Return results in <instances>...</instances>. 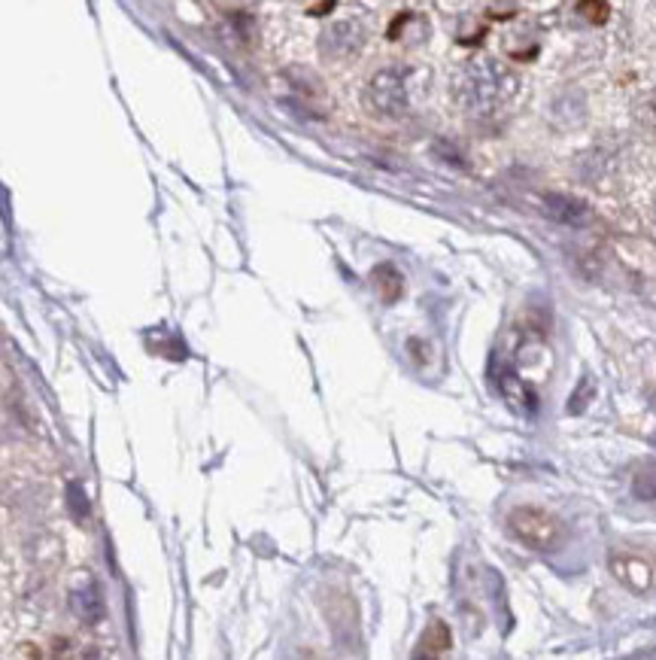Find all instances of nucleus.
Returning a JSON list of instances; mask_svg holds the SVG:
<instances>
[{
	"label": "nucleus",
	"mask_w": 656,
	"mask_h": 660,
	"mask_svg": "<svg viewBox=\"0 0 656 660\" xmlns=\"http://www.w3.org/2000/svg\"><path fill=\"white\" fill-rule=\"evenodd\" d=\"M517 77L495 58H474L459 71L453 95L469 116H489L514 97Z\"/></svg>",
	"instance_id": "obj_1"
},
{
	"label": "nucleus",
	"mask_w": 656,
	"mask_h": 660,
	"mask_svg": "<svg viewBox=\"0 0 656 660\" xmlns=\"http://www.w3.org/2000/svg\"><path fill=\"white\" fill-rule=\"evenodd\" d=\"M508 530L517 542H523L532 551H556L565 539V523L547 508L517 505L508 514Z\"/></svg>",
	"instance_id": "obj_2"
},
{
	"label": "nucleus",
	"mask_w": 656,
	"mask_h": 660,
	"mask_svg": "<svg viewBox=\"0 0 656 660\" xmlns=\"http://www.w3.org/2000/svg\"><path fill=\"white\" fill-rule=\"evenodd\" d=\"M365 97H368V107H371L377 116H386V119L404 116L407 107H411L407 79L398 67H383V71H377L371 82H368Z\"/></svg>",
	"instance_id": "obj_3"
},
{
	"label": "nucleus",
	"mask_w": 656,
	"mask_h": 660,
	"mask_svg": "<svg viewBox=\"0 0 656 660\" xmlns=\"http://www.w3.org/2000/svg\"><path fill=\"white\" fill-rule=\"evenodd\" d=\"M361 46H365V28L356 19H341L320 34V52L331 62L353 58Z\"/></svg>",
	"instance_id": "obj_4"
},
{
	"label": "nucleus",
	"mask_w": 656,
	"mask_h": 660,
	"mask_svg": "<svg viewBox=\"0 0 656 660\" xmlns=\"http://www.w3.org/2000/svg\"><path fill=\"white\" fill-rule=\"evenodd\" d=\"M541 210H544V216H550L553 222L569 226V229H580L590 222V207H586V201L575 198V195L547 192L544 198H541Z\"/></svg>",
	"instance_id": "obj_5"
},
{
	"label": "nucleus",
	"mask_w": 656,
	"mask_h": 660,
	"mask_svg": "<svg viewBox=\"0 0 656 660\" xmlns=\"http://www.w3.org/2000/svg\"><path fill=\"white\" fill-rule=\"evenodd\" d=\"M550 119H553L560 129H577L586 119V97L577 88H565L553 97L550 104Z\"/></svg>",
	"instance_id": "obj_6"
},
{
	"label": "nucleus",
	"mask_w": 656,
	"mask_h": 660,
	"mask_svg": "<svg viewBox=\"0 0 656 660\" xmlns=\"http://www.w3.org/2000/svg\"><path fill=\"white\" fill-rule=\"evenodd\" d=\"M71 609L77 618H82L86 624H95V621L104 618V597L97 590L95 581H86L82 588H77L71 594Z\"/></svg>",
	"instance_id": "obj_7"
},
{
	"label": "nucleus",
	"mask_w": 656,
	"mask_h": 660,
	"mask_svg": "<svg viewBox=\"0 0 656 660\" xmlns=\"http://www.w3.org/2000/svg\"><path fill=\"white\" fill-rule=\"evenodd\" d=\"M371 283H374V289L380 292V298L386 305L398 302V298H402V292H404V277H402L398 268H392V265H377L374 274H371Z\"/></svg>",
	"instance_id": "obj_8"
},
{
	"label": "nucleus",
	"mask_w": 656,
	"mask_h": 660,
	"mask_svg": "<svg viewBox=\"0 0 656 660\" xmlns=\"http://www.w3.org/2000/svg\"><path fill=\"white\" fill-rule=\"evenodd\" d=\"M610 569H614L617 579H620L623 584H629L632 590H644L647 584H651V572H647V566L638 564V560L614 557L610 560Z\"/></svg>",
	"instance_id": "obj_9"
},
{
	"label": "nucleus",
	"mask_w": 656,
	"mask_h": 660,
	"mask_svg": "<svg viewBox=\"0 0 656 660\" xmlns=\"http://www.w3.org/2000/svg\"><path fill=\"white\" fill-rule=\"evenodd\" d=\"M632 493H635V499L641 502L656 499V463H647V466H641L635 472V478H632Z\"/></svg>",
	"instance_id": "obj_10"
},
{
	"label": "nucleus",
	"mask_w": 656,
	"mask_h": 660,
	"mask_svg": "<svg viewBox=\"0 0 656 660\" xmlns=\"http://www.w3.org/2000/svg\"><path fill=\"white\" fill-rule=\"evenodd\" d=\"M419 645H422L419 655H441V651H447V645H450V630L444 627L441 621H432Z\"/></svg>",
	"instance_id": "obj_11"
},
{
	"label": "nucleus",
	"mask_w": 656,
	"mask_h": 660,
	"mask_svg": "<svg viewBox=\"0 0 656 660\" xmlns=\"http://www.w3.org/2000/svg\"><path fill=\"white\" fill-rule=\"evenodd\" d=\"M577 13H580V16H584L586 21H593V25H605L608 16H610V10H608L605 0H580V4H577Z\"/></svg>",
	"instance_id": "obj_12"
},
{
	"label": "nucleus",
	"mask_w": 656,
	"mask_h": 660,
	"mask_svg": "<svg viewBox=\"0 0 656 660\" xmlns=\"http://www.w3.org/2000/svg\"><path fill=\"white\" fill-rule=\"evenodd\" d=\"M593 393H595V384H593V378L590 374H586V378H580V384H577V389L575 393H571V405H569V411L571 414H580V411L586 408V405H590V399H593Z\"/></svg>",
	"instance_id": "obj_13"
},
{
	"label": "nucleus",
	"mask_w": 656,
	"mask_h": 660,
	"mask_svg": "<svg viewBox=\"0 0 656 660\" xmlns=\"http://www.w3.org/2000/svg\"><path fill=\"white\" fill-rule=\"evenodd\" d=\"M635 116L647 131H656V92L641 97L638 107H635Z\"/></svg>",
	"instance_id": "obj_14"
},
{
	"label": "nucleus",
	"mask_w": 656,
	"mask_h": 660,
	"mask_svg": "<svg viewBox=\"0 0 656 660\" xmlns=\"http://www.w3.org/2000/svg\"><path fill=\"white\" fill-rule=\"evenodd\" d=\"M653 216H656V201H653Z\"/></svg>",
	"instance_id": "obj_15"
}]
</instances>
